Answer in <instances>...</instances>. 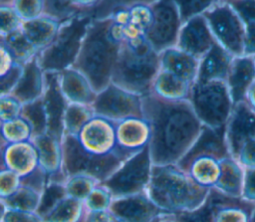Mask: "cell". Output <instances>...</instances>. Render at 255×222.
I'll return each instance as SVG.
<instances>
[{
	"mask_svg": "<svg viewBox=\"0 0 255 222\" xmlns=\"http://www.w3.org/2000/svg\"><path fill=\"white\" fill-rule=\"evenodd\" d=\"M57 74L61 92L69 104L93 106L98 93L85 75L73 67Z\"/></svg>",
	"mask_w": 255,
	"mask_h": 222,
	"instance_id": "obj_20",
	"label": "cell"
},
{
	"mask_svg": "<svg viewBox=\"0 0 255 222\" xmlns=\"http://www.w3.org/2000/svg\"><path fill=\"white\" fill-rule=\"evenodd\" d=\"M191 87V84L175 75L159 70L153 81L150 93L167 101H188Z\"/></svg>",
	"mask_w": 255,
	"mask_h": 222,
	"instance_id": "obj_29",
	"label": "cell"
},
{
	"mask_svg": "<svg viewBox=\"0 0 255 222\" xmlns=\"http://www.w3.org/2000/svg\"><path fill=\"white\" fill-rule=\"evenodd\" d=\"M66 197L67 192L65 183L48 181L42 192L40 204L36 213L44 220L45 217Z\"/></svg>",
	"mask_w": 255,
	"mask_h": 222,
	"instance_id": "obj_36",
	"label": "cell"
},
{
	"mask_svg": "<svg viewBox=\"0 0 255 222\" xmlns=\"http://www.w3.org/2000/svg\"><path fill=\"white\" fill-rule=\"evenodd\" d=\"M109 211L117 222H152L164 214L153 204L145 192L114 198Z\"/></svg>",
	"mask_w": 255,
	"mask_h": 222,
	"instance_id": "obj_15",
	"label": "cell"
},
{
	"mask_svg": "<svg viewBox=\"0 0 255 222\" xmlns=\"http://www.w3.org/2000/svg\"><path fill=\"white\" fill-rule=\"evenodd\" d=\"M0 77L6 75L16 65L12 55L3 45H0Z\"/></svg>",
	"mask_w": 255,
	"mask_h": 222,
	"instance_id": "obj_50",
	"label": "cell"
},
{
	"mask_svg": "<svg viewBox=\"0 0 255 222\" xmlns=\"http://www.w3.org/2000/svg\"><path fill=\"white\" fill-rule=\"evenodd\" d=\"M252 138H255V111L245 102L237 104L224 128V140L230 156L236 158L244 143Z\"/></svg>",
	"mask_w": 255,
	"mask_h": 222,
	"instance_id": "obj_13",
	"label": "cell"
},
{
	"mask_svg": "<svg viewBox=\"0 0 255 222\" xmlns=\"http://www.w3.org/2000/svg\"><path fill=\"white\" fill-rule=\"evenodd\" d=\"M235 159L244 168H255V138L244 143Z\"/></svg>",
	"mask_w": 255,
	"mask_h": 222,
	"instance_id": "obj_48",
	"label": "cell"
},
{
	"mask_svg": "<svg viewBox=\"0 0 255 222\" xmlns=\"http://www.w3.org/2000/svg\"><path fill=\"white\" fill-rule=\"evenodd\" d=\"M113 200L114 197L109 189L100 183L84 201L86 212L109 211Z\"/></svg>",
	"mask_w": 255,
	"mask_h": 222,
	"instance_id": "obj_40",
	"label": "cell"
},
{
	"mask_svg": "<svg viewBox=\"0 0 255 222\" xmlns=\"http://www.w3.org/2000/svg\"><path fill=\"white\" fill-rule=\"evenodd\" d=\"M160 70V54L145 37L125 41L114 69L112 83L139 96L151 92L153 81Z\"/></svg>",
	"mask_w": 255,
	"mask_h": 222,
	"instance_id": "obj_4",
	"label": "cell"
},
{
	"mask_svg": "<svg viewBox=\"0 0 255 222\" xmlns=\"http://www.w3.org/2000/svg\"><path fill=\"white\" fill-rule=\"evenodd\" d=\"M243 21L245 28H255V0L228 1Z\"/></svg>",
	"mask_w": 255,
	"mask_h": 222,
	"instance_id": "obj_45",
	"label": "cell"
},
{
	"mask_svg": "<svg viewBox=\"0 0 255 222\" xmlns=\"http://www.w3.org/2000/svg\"><path fill=\"white\" fill-rule=\"evenodd\" d=\"M98 184L100 182L94 177L85 174H76L67 178L65 188L67 196L85 201Z\"/></svg>",
	"mask_w": 255,
	"mask_h": 222,
	"instance_id": "obj_37",
	"label": "cell"
},
{
	"mask_svg": "<svg viewBox=\"0 0 255 222\" xmlns=\"http://www.w3.org/2000/svg\"><path fill=\"white\" fill-rule=\"evenodd\" d=\"M84 201L67 196L44 219V222H84Z\"/></svg>",
	"mask_w": 255,
	"mask_h": 222,
	"instance_id": "obj_31",
	"label": "cell"
},
{
	"mask_svg": "<svg viewBox=\"0 0 255 222\" xmlns=\"http://www.w3.org/2000/svg\"><path fill=\"white\" fill-rule=\"evenodd\" d=\"M153 20L146 31L145 39L150 46L161 53L176 47L182 22L174 0H159L151 3Z\"/></svg>",
	"mask_w": 255,
	"mask_h": 222,
	"instance_id": "obj_12",
	"label": "cell"
},
{
	"mask_svg": "<svg viewBox=\"0 0 255 222\" xmlns=\"http://www.w3.org/2000/svg\"><path fill=\"white\" fill-rule=\"evenodd\" d=\"M220 165V176L213 189L225 196L242 197L245 173L244 167L230 155L223 158Z\"/></svg>",
	"mask_w": 255,
	"mask_h": 222,
	"instance_id": "obj_28",
	"label": "cell"
},
{
	"mask_svg": "<svg viewBox=\"0 0 255 222\" xmlns=\"http://www.w3.org/2000/svg\"><path fill=\"white\" fill-rule=\"evenodd\" d=\"M250 222H255V209H254V211H253V214H252V217H251Z\"/></svg>",
	"mask_w": 255,
	"mask_h": 222,
	"instance_id": "obj_55",
	"label": "cell"
},
{
	"mask_svg": "<svg viewBox=\"0 0 255 222\" xmlns=\"http://www.w3.org/2000/svg\"><path fill=\"white\" fill-rule=\"evenodd\" d=\"M151 3L152 1H132L128 6L130 23L143 30L145 34L153 20Z\"/></svg>",
	"mask_w": 255,
	"mask_h": 222,
	"instance_id": "obj_38",
	"label": "cell"
},
{
	"mask_svg": "<svg viewBox=\"0 0 255 222\" xmlns=\"http://www.w3.org/2000/svg\"><path fill=\"white\" fill-rule=\"evenodd\" d=\"M117 147L129 152H138L150 140V126L144 117H129L116 122Z\"/></svg>",
	"mask_w": 255,
	"mask_h": 222,
	"instance_id": "obj_21",
	"label": "cell"
},
{
	"mask_svg": "<svg viewBox=\"0 0 255 222\" xmlns=\"http://www.w3.org/2000/svg\"><path fill=\"white\" fill-rule=\"evenodd\" d=\"M23 105L11 95L0 96V122L21 116Z\"/></svg>",
	"mask_w": 255,
	"mask_h": 222,
	"instance_id": "obj_44",
	"label": "cell"
},
{
	"mask_svg": "<svg viewBox=\"0 0 255 222\" xmlns=\"http://www.w3.org/2000/svg\"><path fill=\"white\" fill-rule=\"evenodd\" d=\"M199 61L177 47H173L160 53V70L169 72L193 85L197 78Z\"/></svg>",
	"mask_w": 255,
	"mask_h": 222,
	"instance_id": "obj_25",
	"label": "cell"
},
{
	"mask_svg": "<svg viewBox=\"0 0 255 222\" xmlns=\"http://www.w3.org/2000/svg\"><path fill=\"white\" fill-rule=\"evenodd\" d=\"M245 103L248 105V107L255 111V81L254 83L251 85V87L249 88L247 95H246V99H245Z\"/></svg>",
	"mask_w": 255,
	"mask_h": 222,
	"instance_id": "obj_53",
	"label": "cell"
},
{
	"mask_svg": "<svg viewBox=\"0 0 255 222\" xmlns=\"http://www.w3.org/2000/svg\"><path fill=\"white\" fill-rule=\"evenodd\" d=\"M142 111L150 126L152 164H178L204 129L190 102L167 101L149 93L142 96Z\"/></svg>",
	"mask_w": 255,
	"mask_h": 222,
	"instance_id": "obj_1",
	"label": "cell"
},
{
	"mask_svg": "<svg viewBox=\"0 0 255 222\" xmlns=\"http://www.w3.org/2000/svg\"><path fill=\"white\" fill-rule=\"evenodd\" d=\"M42 192L43 191H40L30 185L22 184L14 194L7 198L0 199V201L2 205L10 209L37 212Z\"/></svg>",
	"mask_w": 255,
	"mask_h": 222,
	"instance_id": "obj_32",
	"label": "cell"
},
{
	"mask_svg": "<svg viewBox=\"0 0 255 222\" xmlns=\"http://www.w3.org/2000/svg\"><path fill=\"white\" fill-rule=\"evenodd\" d=\"M124 33H125V38L127 41H132V40H136V39L145 37V32L131 23H129L128 26L124 27Z\"/></svg>",
	"mask_w": 255,
	"mask_h": 222,
	"instance_id": "obj_52",
	"label": "cell"
},
{
	"mask_svg": "<svg viewBox=\"0 0 255 222\" xmlns=\"http://www.w3.org/2000/svg\"><path fill=\"white\" fill-rule=\"evenodd\" d=\"M92 108L95 115L114 122L129 117H143L142 97L113 83L98 93Z\"/></svg>",
	"mask_w": 255,
	"mask_h": 222,
	"instance_id": "obj_11",
	"label": "cell"
},
{
	"mask_svg": "<svg viewBox=\"0 0 255 222\" xmlns=\"http://www.w3.org/2000/svg\"><path fill=\"white\" fill-rule=\"evenodd\" d=\"M156 220H157V218H155V219H154L152 222H156Z\"/></svg>",
	"mask_w": 255,
	"mask_h": 222,
	"instance_id": "obj_56",
	"label": "cell"
},
{
	"mask_svg": "<svg viewBox=\"0 0 255 222\" xmlns=\"http://www.w3.org/2000/svg\"><path fill=\"white\" fill-rule=\"evenodd\" d=\"M39 167L38 151L32 140L9 144L1 143V168L10 169L24 178Z\"/></svg>",
	"mask_w": 255,
	"mask_h": 222,
	"instance_id": "obj_19",
	"label": "cell"
},
{
	"mask_svg": "<svg viewBox=\"0 0 255 222\" xmlns=\"http://www.w3.org/2000/svg\"><path fill=\"white\" fill-rule=\"evenodd\" d=\"M216 1H175L182 24L190 19L203 15Z\"/></svg>",
	"mask_w": 255,
	"mask_h": 222,
	"instance_id": "obj_41",
	"label": "cell"
},
{
	"mask_svg": "<svg viewBox=\"0 0 255 222\" xmlns=\"http://www.w3.org/2000/svg\"><path fill=\"white\" fill-rule=\"evenodd\" d=\"M215 43L206 19L199 15L182 24L176 47L200 60Z\"/></svg>",
	"mask_w": 255,
	"mask_h": 222,
	"instance_id": "obj_16",
	"label": "cell"
},
{
	"mask_svg": "<svg viewBox=\"0 0 255 222\" xmlns=\"http://www.w3.org/2000/svg\"><path fill=\"white\" fill-rule=\"evenodd\" d=\"M212 188L194 181L177 164L153 165L145 193L163 213H195L208 201Z\"/></svg>",
	"mask_w": 255,
	"mask_h": 222,
	"instance_id": "obj_2",
	"label": "cell"
},
{
	"mask_svg": "<svg viewBox=\"0 0 255 222\" xmlns=\"http://www.w3.org/2000/svg\"><path fill=\"white\" fill-rule=\"evenodd\" d=\"M234 57L215 43L208 53L199 61L198 74L195 83L203 84L208 82H226Z\"/></svg>",
	"mask_w": 255,
	"mask_h": 222,
	"instance_id": "obj_24",
	"label": "cell"
},
{
	"mask_svg": "<svg viewBox=\"0 0 255 222\" xmlns=\"http://www.w3.org/2000/svg\"><path fill=\"white\" fill-rule=\"evenodd\" d=\"M113 19L111 15L95 18L84 38L80 53L73 68L80 71L92 84L97 93L111 83L122 44L111 36Z\"/></svg>",
	"mask_w": 255,
	"mask_h": 222,
	"instance_id": "obj_3",
	"label": "cell"
},
{
	"mask_svg": "<svg viewBox=\"0 0 255 222\" xmlns=\"http://www.w3.org/2000/svg\"><path fill=\"white\" fill-rule=\"evenodd\" d=\"M242 198L255 203V168H244Z\"/></svg>",
	"mask_w": 255,
	"mask_h": 222,
	"instance_id": "obj_49",
	"label": "cell"
},
{
	"mask_svg": "<svg viewBox=\"0 0 255 222\" xmlns=\"http://www.w3.org/2000/svg\"><path fill=\"white\" fill-rule=\"evenodd\" d=\"M94 19L93 15H80L62 24L55 40L37 55L45 73H60L73 67Z\"/></svg>",
	"mask_w": 255,
	"mask_h": 222,
	"instance_id": "obj_6",
	"label": "cell"
},
{
	"mask_svg": "<svg viewBox=\"0 0 255 222\" xmlns=\"http://www.w3.org/2000/svg\"><path fill=\"white\" fill-rule=\"evenodd\" d=\"M255 203L225 196L212 188L207 203L197 212L179 215L183 222H250Z\"/></svg>",
	"mask_w": 255,
	"mask_h": 222,
	"instance_id": "obj_10",
	"label": "cell"
},
{
	"mask_svg": "<svg viewBox=\"0 0 255 222\" xmlns=\"http://www.w3.org/2000/svg\"><path fill=\"white\" fill-rule=\"evenodd\" d=\"M0 45H3L9 51L16 64L22 66L33 60L39 54L21 29L8 36L0 37Z\"/></svg>",
	"mask_w": 255,
	"mask_h": 222,
	"instance_id": "obj_30",
	"label": "cell"
},
{
	"mask_svg": "<svg viewBox=\"0 0 255 222\" xmlns=\"http://www.w3.org/2000/svg\"><path fill=\"white\" fill-rule=\"evenodd\" d=\"M39 156V165L47 173L48 181L65 183L63 169V144L59 138L45 133L32 138Z\"/></svg>",
	"mask_w": 255,
	"mask_h": 222,
	"instance_id": "obj_18",
	"label": "cell"
},
{
	"mask_svg": "<svg viewBox=\"0 0 255 222\" xmlns=\"http://www.w3.org/2000/svg\"><path fill=\"white\" fill-rule=\"evenodd\" d=\"M114 222H117V221H114Z\"/></svg>",
	"mask_w": 255,
	"mask_h": 222,
	"instance_id": "obj_58",
	"label": "cell"
},
{
	"mask_svg": "<svg viewBox=\"0 0 255 222\" xmlns=\"http://www.w3.org/2000/svg\"><path fill=\"white\" fill-rule=\"evenodd\" d=\"M42 101L47 117V133L63 141L64 115L69 103L61 92L57 73H46V89Z\"/></svg>",
	"mask_w": 255,
	"mask_h": 222,
	"instance_id": "obj_17",
	"label": "cell"
},
{
	"mask_svg": "<svg viewBox=\"0 0 255 222\" xmlns=\"http://www.w3.org/2000/svg\"><path fill=\"white\" fill-rule=\"evenodd\" d=\"M156 222H183L178 215L174 214H161L157 217Z\"/></svg>",
	"mask_w": 255,
	"mask_h": 222,
	"instance_id": "obj_54",
	"label": "cell"
},
{
	"mask_svg": "<svg viewBox=\"0 0 255 222\" xmlns=\"http://www.w3.org/2000/svg\"><path fill=\"white\" fill-rule=\"evenodd\" d=\"M188 101L205 127L217 131L224 130L234 108L226 82L194 83Z\"/></svg>",
	"mask_w": 255,
	"mask_h": 222,
	"instance_id": "obj_7",
	"label": "cell"
},
{
	"mask_svg": "<svg viewBox=\"0 0 255 222\" xmlns=\"http://www.w3.org/2000/svg\"><path fill=\"white\" fill-rule=\"evenodd\" d=\"M221 159L212 155H198L190 160L180 162L177 165L186 171L198 184L213 188L218 181L221 172Z\"/></svg>",
	"mask_w": 255,
	"mask_h": 222,
	"instance_id": "obj_27",
	"label": "cell"
},
{
	"mask_svg": "<svg viewBox=\"0 0 255 222\" xmlns=\"http://www.w3.org/2000/svg\"><path fill=\"white\" fill-rule=\"evenodd\" d=\"M46 89V73L41 68L37 57L23 67V74L11 92V96L22 105L41 99Z\"/></svg>",
	"mask_w": 255,
	"mask_h": 222,
	"instance_id": "obj_22",
	"label": "cell"
},
{
	"mask_svg": "<svg viewBox=\"0 0 255 222\" xmlns=\"http://www.w3.org/2000/svg\"><path fill=\"white\" fill-rule=\"evenodd\" d=\"M116 221L110 211L86 212L84 222H114Z\"/></svg>",
	"mask_w": 255,
	"mask_h": 222,
	"instance_id": "obj_51",
	"label": "cell"
},
{
	"mask_svg": "<svg viewBox=\"0 0 255 222\" xmlns=\"http://www.w3.org/2000/svg\"><path fill=\"white\" fill-rule=\"evenodd\" d=\"M0 222H44V220L36 212L10 209L1 204Z\"/></svg>",
	"mask_w": 255,
	"mask_h": 222,
	"instance_id": "obj_46",
	"label": "cell"
},
{
	"mask_svg": "<svg viewBox=\"0 0 255 222\" xmlns=\"http://www.w3.org/2000/svg\"><path fill=\"white\" fill-rule=\"evenodd\" d=\"M203 16L216 43L234 58L244 56L245 25L228 1H216Z\"/></svg>",
	"mask_w": 255,
	"mask_h": 222,
	"instance_id": "obj_8",
	"label": "cell"
},
{
	"mask_svg": "<svg viewBox=\"0 0 255 222\" xmlns=\"http://www.w3.org/2000/svg\"><path fill=\"white\" fill-rule=\"evenodd\" d=\"M11 5L22 19V21H29L36 19L44 14V4L43 0H33V1H21V0H10Z\"/></svg>",
	"mask_w": 255,
	"mask_h": 222,
	"instance_id": "obj_42",
	"label": "cell"
},
{
	"mask_svg": "<svg viewBox=\"0 0 255 222\" xmlns=\"http://www.w3.org/2000/svg\"><path fill=\"white\" fill-rule=\"evenodd\" d=\"M253 58H254V62H255V56H253Z\"/></svg>",
	"mask_w": 255,
	"mask_h": 222,
	"instance_id": "obj_57",
	"label": "cell"
},
{
	"mask_svg": "<svg viewBox=\"0 0 255 222\" xmlns=\"http://www.w3.org/2000/svg\"><path fill=\"white\" fill-rule=\"evenodd\" d=\"M63 144V169L67 176L85 174L103 183L113 175L122 164L136 152L118 148L115 152L98 155L84 149L77 136L65 135Z\"/></svg>",
	"mask_w": 255,
	"mask_h": 222,
	"instance_id": "obj_5",
	"label": "cell"
},
{
	"mask_svg": "<svg viewBox=\"0 0 255 222\" xmlns=\"http://www.w3.org/2000/svg\"><path fill=\"white\" fill-rule=\"evenodd\" d=\"M21 116L30 124L33 137L47 133V117L42 98L32 103L23 105Z\"/></svg>",
	"mask_w": 255,
	"mask_h": 222,
	"instance_id": "obj_35",
	"label": "cell"
},
{
	"mask_svg": "<svg viewBox=\"0 0 255 222\" xmlns=\"http://www.w3.org/2000/svg\"><path fill=\"white\" fill-rule=\"evenodd\" d=\"M254 81L255 62L253 56L235 57L226 81L234 106L245 102L247 92Z\"/></svg>",
	"mask_w": 255,
	"mask_h": 222,
	"instance_id": "obj_23",
	"label": "cell"
},
{
	"mask_svg": "<svg viewBox=\"0 0 255 222\" xmlns=\"http://www.w3.org/2000/svg\"><path fill=\"white\" fill-rule=\"evenodd\" d=\"M62 24L56 19L43 14L36 19L24 21L21 30L38 53H40L55 40Z\"/></svg>",
	"mask_w": 255,
	"mask_h": 222,
	"instance_id": "obj_26",
	"label": "cell"
},
{
	"mask_svg": "<svg viewBox=\"0 0 255 222\" xmlns=\"http://www.w3.org/2000/svg\"><path fill=\"white\" fill-rule=\"evenodd\" d=\"M95 116L92 107L69 104L64 115V134L78 136L82 128Z\"/></svg>",
	"mask_w": 255,
	"mask_h": 222,
	"instance_id": "obj_33",
	"label": "cell"
},
{
	"mask_svg": "<svg viewBox=\"0 0 255 222\" xmlns=\"http://www.w3.org/2000/svg\"><path fill=\"white\" fill-rule=\"evenodd\" d=\"M1 143H17L32 140L33 132L30 124L22 116L0 122Z\"/></svg>",
	"mask_w": 255,
	"mask_h": 222,
	"instance_id": "obj_34",
	"label": "cell"
},
{
	"mask_svg": "<svg viewBox=\"0 0 255 222\" xmlns=\"http://www.w3.org/2000/svg\"><path fill=\"white\" fill-rule=\"evenodd\" d=\"M22 186V177L16 172L7 169H0V199L7 198L14 194Z\"/></svg>",
	"mask_w": 255,
	"mask_h": 222,
	"instance_id": "obj_43",
	"label": "cell"
},
{
	"mask_svg": "<svg viewBox=\"0 0 255 222\" xmlns=\"http://www.w3.org/2000/svg\"><path fill=\"white\" fill-rule=\"evenodd\" d=\"M152 166L147 145L126 160L113 175L101 184L109 189L114 198L145 192Z\"/></svg>",
	"mask_w": 255,
	"mask_h": 222,
	"instance_id": "obj_9",
	"label": "cell"
},
{
	"mask_svg": "<svg viewBox=\"0 0 255 222\" xmlns=\"http://www.w3.org/2000/svg\"><path fill=\"white\" fill-rule=\"evenodd\" d=\"M77 138L84 149L94 154L105 155L118 149L116 122L98 115L82 128Z\"/></svg>",
	"mask_w": 255,
	"mask_h": 222,
	"instance_id": "obj_14",
	"label": "cell"
},
{
	"mask_svg": "<svg viewBox=\"0 0 255 222\" xmlns=\"http://www.w3.org/2000/svg\"><path fill=\"white\" fill-rule=\"evenodd\" d=\"M23 67L16 64L6 75L0 77V96L11 94L23 74Z\"/></svg>",
	"mask_w": 255,
	"mask_h": 222,
	"instance_id": "obj_47",
	"label": "cell"
},
{
	"mask_svg": "<svg viewBox=\"0 0 255 222\" xmlns=\"http://www.w3.org/2000/svg\"><path fill=\"white\" fill-rule=\"evenodd\" d=\"M22 19L19 17L10 0L0 1V37L8 36L9 34L21 29Z\"/></svg>",
	"mask_w": 255,
	"mask_h": 222,
	"instance_id": "obj_39",
	"label": "cell"
}]
</instances>
